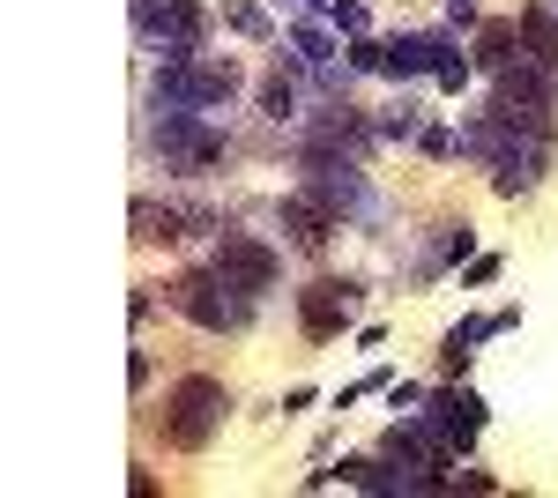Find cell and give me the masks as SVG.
<instances>
[{
    "label": "cell",
    "instance_id": "cell-1",
    "mask_svg": "<svg viewBox=\"0 0 558 498\" xmlns=\"http://www.w3.org/2000/svg\"><path fill=\"white\" fill-rule=\"evenodd\" d=\"M462 157H476V165L492 171L499 194H529L544 179V165H551V112L544 105H514V97H492L462 126Z\"/></svg>",
    "mask_w": 558,
    "mask_h": 498
},
{
    "label": "cell",
    "instance_id": "cell-2",
    "mask_svg": "<svg viewBox=\"0 0 558 498\" xmlns=\"http://www.w3.org/2000/svg\"><path fill=\"white\" fill-rule=\"evenodd\" d=\"M223 410H231L223 379L186 373L172 394H165V416H157V432H165V447H179V454H202L216 432H223Z\"/></svg>",
    "mask_w": 558,
    "mask_h": 498
},
{
    "label": "cell",
    "instance_id": "cell-3",
    "mask_svg": "<svg viewBox=\"0 0 558 498\" xmlns=\"http://www.w3.org/2000/svg\"><path fill=\"white\" fill-rule=\"evenodd\" d=\"M165 297H172L194 328H209V335H239L246 320H254V297L239 291V283L216 268V260H209V268H186V276H179Z\"/></svg>",
    "mask_w": 558,
    "mask_h": 498
},
{
    "label": "cell",
    "instance_id": "cell-4",
    "mask_svg": "<svg viewBox=\"0 0 558 498\" xmlns=\"http://www.w3.org/2000/svg\"><path fill=\"white\" fill-rule=\"evenodd\" d=\"M239 97V68L231 60H202V52H179L157 68V105H179V112H209V105H231Z\"/></svg>",
    "mask_w": 558,
    "mask_h": 498
},
{
    "label": "cell",
    "instance_id": "cell-5",
    "mask_svg": "<svg viewBox=\"0 0 558 498\" xmlns=\"http://www.w3.org/2000/svg\"><path fill=\"white\" fill-rule=\"evenodd\" d=\"M149 142H157L165 171H186V179H194V171H209V165H223V134H216L202 112H179V105L157 112V134H149Z\"/></svg>",
    "mask_w": 558,
    "mask_h": 498
},
{
    "label": "cell",
    "instance_id": "cell-6",
    "mask_svg": "<svg viewBox=\"0 0 558 498\" xmlns=\"http://www.w3.org/2000/svg\"><path fill=\"white\" fill-rule=\"evenodd\" d=\"M373 134H380V126L365 120V112H350V105H328V112H320V120L299 134V157H305V165H365Z\"/></svg>",
    "mask_w": 558,
    "mask_h": 498
},
{
    "label": "cell",
    "instance_id": "cell-7",
    "mask_svg": "<svg viewBox=\"0 0 558 498\" xmlns=\"http://www.w3.org/2000/svg\"><path fill=\"white\" fill-rule=\"evenodd\" d=\"M134 31H142V45L179 60V52H202L209 15H202V0H134Z\"/></svg>",
    "mask_w": 558,
    "mask_h": 498
},
{
    "label": "cell",
    "instance_id": "cell-8",
    "mask_svg": "<svg viewBox=\"0 0 558 498\" xmlns=\"http://www.w3.org/2000/svg\"><path fill=\"white\" fill-rule=\"evenodd\" d=\"M350 313H357V283L320 276V283H305V291H299V328H305V342H336V335L350 328Z\"/></svg>",
    "mask_w": 558,
    "mask_h": 498
},
{
    "label": "cell",
    "instance_id": "cell-9",
    "mask_svg": "<svg viewBox=\"0 0 558 498\" xmlns=\"http://www.w3.org/2000/svg\"><path fill=\"white\" fill-rule=\"evenodd\" d=\"M216 268H223V276H231L246 297H260L276 276H283L276 246H260V239H246V231H216Z\"/></svg>",
    "mask_w": 558,
    "mask_h": 498
},
{
    "label": "cell",
    "instance_id": "cell-10",
    "mask_svg": "<svg viewBox=\"0 0 558 498\" xmlns=\"http://www.w3.org/2000/svg\"><path fill=\"white\" fill-rule=\"evenodd\" d=\"M313 179H305V194L313 202H328L336 216H373V194H365V179H357V165H305Z\"/></svg>",
    "mask_w": 558,
    "mask_h": 498
},
{
    "label": "cell",
    "instance_id": "cell-11",
    "mask_svg": "<svg viewBox=\"0 0 558 498\" xmlns=\"http://www.w3.org/2000/svg\"><path fill=\"white\" fill-rule=\"evenodd\" d=\"M447 52H454V45L439 38V31H410V38L380 45V75H439Z\"/></svg>",
    "mask_w": 558,
    "mask_h": 498
},
{
    "label": "cell",
    "instance_id": "cell-12",
    "mask_svg": "<svg viewBox=\"0 0 558 498\" xmlns=\"http://www.w3.org/2000/svg\"><path fill=\"white\" fill-rule=\"evenodd\" d=\"M186 231H216V223H209V216H202V208H172V202H134V239H142V246H157V239L172 246V239H186Z\"/></svg>",
    "mask_w": 558,
    "mask_h": 498
},
{
    "label": "cell",
    "instance_id": "cell-13",
    "mask_svg": "<svg viewBox=\"0 0 558 498\" xmlns=\"http://www.w3.org/2000/svg\"><path fill=\"white\" fill-rule=\"evenodd\" d=\"M336 223H343V216H336L328 202H313V194H291V202H283V231H291V246H305V253L328 246Z\"/></svg>",
    "mask_w": 558,
    "mask_h": 498
},
{
    "label": "cell",
    "instance_id": "cell-14",
    "mask_svg": "<svg viewBox=\"0 0 558 498\" xmlns=\"http://www.w3.org/2000/svg\"><path fill=\"white\" fill-rule=\"evenodd\" d=\"M432 416H439V432H447L454 447H470L476 432H484V402H476L470 387H462V394H454V387H447V394H432Z\"/></svg>",
    "mask_w": 558,
    "mask_h": 498
},
{
    "label": "cell",
    "instance_id": "cell-15",
    "mask_svg": "<svg viewBox=\"0 0 558 498\" xmlns=\"http://www.w3.org/2000/svg\"><path fill=\"white\" fill-rule=\"evenodd\" d=\"M521 52H529V38H521V15L514 23H484V31H476V68H484V75H499V68H514Z\"/></svg>",
    "mask_w": 558,
    "mask_h": 498
},
{
    "label": "cell",
    "instance_id": "cell-16",
    "mask_svg": "<svg viewBox=\"0 0 558 498\" xmlns=\"http://www.w3.org/2000/svg\"><path fill=\"white\" fill-rule=\"evenodd\" d=\"M521 38H529V52L558 75V15L551 8H521Z\"/></svg>",
    "mask_w": 558,
    "mask_h": 498
},
{
    "label": "cell",
    "instance_id": "cell-17",
    "mask_svg": "<svg viewBox=\"0 0 558 498\" xmlns=\"http://www.w3.org/2000/svg\"><path fill=\"white\" fill-rule=\"evenodd\" d=\"M291 60L320 75V68H336V38H328L320 23H299V31H291Z\"/></svg>",
    "mask_w": 558,
    "mask_h": 498
},
{
    "label": "cell",
    "instance_id": "cell-18",
    "mask_svg": "<svg viewBox=\"0 0 558 498\" xmlns=\"http://www.w3.org/2000/svg\"><path fill=\"white\" fill-rule=\"evenodd\" d=\"M260 112H268V120H291V112H299V89H291V75H283V68L268 75V89H260Z\"/></svg>",
    "mask_w": 558,
    "mask_h": 498
},
{
    "label": "cell",
    "instance_id": "cell-19",
    "mask_svg": "<svg viewBox=\"0 0 558 498\" xmlns=\"http://www.w3.org/2000/svg\"><path fill=\"white\" fill-rule=\"evenodd\" d=\"M417 149L447 165V157H462V134H447V126H425V134H417Z\"/></svg>",
    "mask_w": 558,
    "mask_h": 498
},
{
    "label": "cell",
    "instance_id": "cell-20",
    "mask_svg": "<svg viewBox=\"0 0 558 498\" xmlns=\"http://www.w3.org/2000/svg\"><path fill=\"white\" fill-rule=\"evenodd\" d=\"M223 23H231V31H246V38H268V15H260V8H231Z\"/></svg>",
    "mask_w": 558,
    "mask_h": 498
},
{
    "label": "cell",
    "instance_id": "cell-21",
    "mask_svg": "<svg viewBox=\"0 0 558 498\" xmlns=\"http://www.w3.org/2000/svg\"><path fill=\"white\" fill-rule=\"evenodd\" d=\"M328 23H336V31H365V8H357V0H336Z\"/></svg>",
    "mask_w": 558,
    "mask_h": 498
},
{
    "label": "cell",
    "instance_id": "cell-22",
    "mask_svg": "<svg viewBox=\"0 0 558 498\" xmlns=\"http://www.w3.org/2000/svg\"><path fill=\"white\" fill-rule=\"evenodd\" d=\"M380 134H417V112H410V105H395V120H380Z\"/></svg>",
    "mask_w": 558,
    "mask_h": 498
},
{
    "label": "cell",
    "instance_id": "cell-23",
    "mask_svg": "<svg viewBox=\"0 0 558 498\" xmlns=\"http://www.w3.org/2000/svg\"><path fill=\"white\" fill-rule=\"evenodd\" d=\"M447 15H454V23H476V0H447Z\"/></svg>",
    "mask_w": 558,
    "mask_h": 498
}]
</instances>
